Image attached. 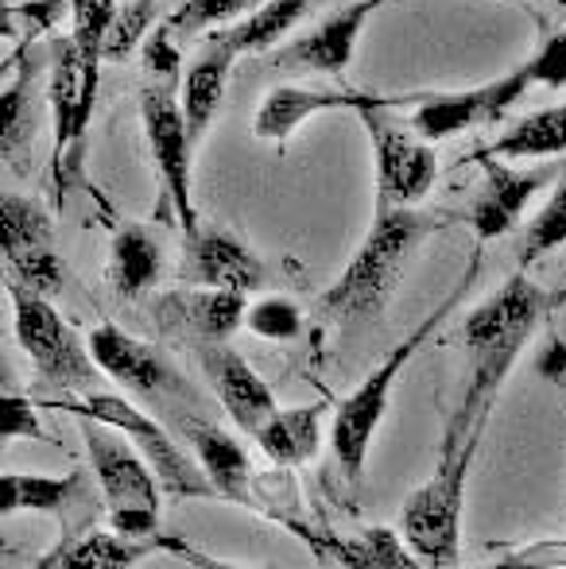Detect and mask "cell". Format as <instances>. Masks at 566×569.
Listing matches in <instances>:
<instances>
[{"label":"cell","instance_id":"10","mask_svg":"<svg viewBox=\"0 0 566 569\" xmlns=\"http://www.w3.org/2000/svg\"><path fill=\"white\" fill-rule=\"evenodd\" d=\"M0 252H4L8 283L28 287L43 299L62 295L67 268H62L54 221L43 210V202L28 194H12V190L0 198Z\"/></svg>","mask_w":566,"mask_h":569},{"label":"cell","instance_id":"33","mask_svg":"<svg viewBox=\"0 0 566 569\" xmlns=\"http://www.w3.org/2000/svg\"><path fill=\"white\" fill-rule=\"evenodd\" d=\"M121 4L117 0H70V36L75 43H82L86 51L101 54L106 51L109 28H113ZM106 59V54H101Z\"/></svg>","mask_w":566,"mask_h":569},{"label":"cell","instance_id":"31","mask_svg":"<svg viewBox=\"0 0 566 569\" xmlns=\"http://www.w3.org/2000/svg\"><path fill=\"white\" fill-rule=\"evenodd\" d=\"M260 4H268V0H179L163 20V28L175 39L202 36V31H218L226 23L241 20V16L257 12Z\"/></svg>","mask_w":566,"mask_h":569},{"label":"cell","instance_id":"26","mask_svg":"<svg viewBox=\"0 0 566 569\" xmlns=\"http://www.w3.org/2000/svg\"><path fill=\"white\" fill-rule=\"evenodd\" d=\"M234 62L237 59L226 51V47H218V43H210V39H206L202 54H198V59L187 67V74H182L179 101H182V117H187V128H190V140H195V148L206 140V128H210L214 117H218Z\"/></svg>","mask_w":566,"mask_h":569},{"label":"cell","instance_id":"9","mask_svg":"<svg viewBox=\"0 0 566 569\" xmlns=\"http://www.w3.org/2000/svg\"><path fill=\"white\" fill-rule=\"evenodd\" d=\"M175 90L179 86L148 78L140 86V124L151 151V163H156V174L163 182L167 206L179 218V229L190 232L202 226L195 213V198H190V156H195V140H190L182 101L175 98Z\"/></svg>","mask_w":566,"mask_h":569},{"label":"cell","instance_id":"19","mask_svg":"<svg viewBox=\"0 0 566 569\" xmlns=\"http://www.w3.org/2000/svg\"><path fill=\"white\" fill-rule=\"evenodd\" d=\"M249 318V295L241 291H171L156 302V326L163 338L190 341H229Z\"/></svg>","mask_w":566,"mask_h":569},{"label":"cell","instance_id":"4","mask_svg":"<svg viewBox=\"0 0 566 569\" xmlns=\"http://www.w3.org/2000/svg\"><path fill=\"white\" fill-rule=\"evenodd\" d=\"M101 54L75 43V36L51 39V70H47V109H51V179L59 206L67 202V190L75 187V174L82 171L86 136H90L93 106H98Z\"/></svg>","mask_w":566,"mask_h":569},{"label":"cell","instance_id":"6","mask_svg":"<svg viewBox=\"0 0 566 569\" xmlns=\"http://www.w3.org/2000/svg\"><path fill=\"white\" fill-rule=\"evenodd\" d=\"M51 411H67L75 419H93L106 422V427L121 430L137 450L148 457V465L156 469L159 485H163L167 496L175 500H195V496H214L210 477L198 465L195 453H187L175 435L167 427H159L148 411H140L129 396H117V391H90V396H54Z\"/></svg>","mask_w":566,"mask_h":569},{"label":"cell","instance_id":"3","mask_svg":"<svg viewBox=\"0 0 566 569\" xmlns=\"http://www.w3.org/2000/svg\"><path fill=\"white\" fill-rule=\"evenodd\" d=\"M481 256H485V248H474V256H469L458 287H454V291L446 295L435 310H430V315L408 333V338L396 341L393 352H388V357L380 360V365L373 368V372L365 376V380L338 403V411H334V427H330V450H334V461H338L341 477H346L349 485H357V480L365 477L369 446H373V438H377L380 422H385V415H388L393 388H396V380H400V372L411 365V357H416V352L430 341V333L446 322V315H450V310L466 299V291L474 287L477 271H481Z\"/></svg>","mask_w":566,"mask_h":569},{"label":"cell","instance_id":"2","mask_svg":"<svg viewBox=\"0 0 566 569\" xmlns=\"http://www.w3.org/2000/svg\"><path fill=\"white\" fill-rule=\"evenodd\" d=\"M435 229H438V221L430 218V213H419L416 206L377 210L361 248H357L354 260L341 268V276L322 291L318 310H322L326 318H334L338 326H357V322L377 318L380 310H385V302L393 299V291L400 287L416 248L424 244Z\"/></svg>","mask_w":566,"mask_h":569},{"label":"cell","instance_id":"41","mask_svg":"<svg viewBox=\"0 0 566 569\" xmlns=\"http://www.w3.org/2000/svg\"><path fill=\"white\" fill-rule=\"evenodd\" d=\"M555 302H559V307H563V302H566V287H563V291H559V299H555Z\"/></svg>","mask_w":566,"mask_h":569},{"label":"cell","instance_id":"39","mask_svg":"<svg viewBox=\"0 0 566 569\" xmlns=\"http://www.w3.org/2000/svg\"><path fill=\"white\" fill-rule=\"evenodd\" d=\"M536 368L547 376V380H555V383H563V388H566V341H559V338L547 341V349L539 352Z\"/></svg>","mask_w":566,"mask_h":569},{"label":"cell","instance_id":"28","mask_svg":"<svg viewBox=\"0 0 566 569\" xmlns=\"http://www.w3.org/2000/svg\"><path fill=\"white\" fill-rule=\"evenodd\" d=\"M307 12H310V0H268L257 12L241 16V20L226 23L218 31H206V39L226 47L234 59H241V54H257L276 47Z\"/></svg>","mask_w":566,"mask_h":569},{"label":"cell","instance_id":"29","mask_svg":"<svg viewBox=\"0 0 566 569\" xmlns=\"http://www.w3.org/2000/svg\"><path fill=\"white\" fill-rule=\"evenodd\" d=\"M493 151L505 159H559V156H566V101L508 124L505 132L493 140Z\"/></svg>","mask_w":566,"mask_h":569},{"label":"cell","instance_id":"12","mask_svg":"<svg viewBox=\"0 0 566 569\" xmlns=\"http://www.w3.org/2000/svg\"><path fill=\"white\" fill-rule=\"evenodd\" d=\"M528 90H536V74L528 62H520L508 74L493 78L485 86L461 93H424L416 109L408 117V128L424 140L438 143L450 140L458 132H469L477 124H497L508 117V109H516V101L528 98Z\"/></svg>","mask_w":566,"mask_h":569},{"label":"cell","instance_id":"34","mask_svg":"<svg viewBox=\"0 0 566 569\" xmlns=\"http://www.w3.org/2000/svg\"><path fill=\"white\" fill-rule=\"evenodd\" d=\"M245 326L265 341H291V338H299V330H302V310L295 307L291 299L268 295V299L249 302Z\"/></svg>","mask_w":566,"mask_h":569},{"label":"cell","instance_id":"22","mask_svg":"<svg viewBox=\"0 0 566 569\" xmlns=\"http://www.w3.org/2000/svg\"><path fill=\"white\" fill-rule=\"evenodd\" d=\"M51 70V43L39 47L23 39L20 51L8 59L4 74V167L8 171H28V156H31V140H36V86L39 78Z\"/></svg>","mask_w":566,"mask_h":569},{"label":"cell","instance_id":"32","mask_svg":"<svg viewBox=\"0 0 566 569\" xmlns=\"http://www.w3.org/2000/svg\"><path fill=\"white\" fill-rule=\"evenodd\" d=\"M151 31H156V0H132L117 12L101 54H106V62H125L137 47L148 43Z\"/></svg>","mask_w":566,"mask_h":569},{"label":"cell","instance_id":"27","mask_svg":"<svg viewBox=\"0 0 566 569\" xmlns=\"http://www.w3.org/2000/svg\"><path fill=\"white\" fill-rule=\"evenodd\" d=\"M330 407L310 403V407H287L276 411L265 422V430L257 435V446L265 457L280 469H295V465H307L310 457L322 450V419Z\"/></svg>","mask_w":566,"mask_h":569},{"label":"cell","instance_id":"30","mask_svg":"<svg viewBox=\"0 0 566 569\" xmlns=\"http://www.w3.org/2000/svg\"><path fill=\"white\" fill-rule=\"evenodd\" d=\"M566 244V174L559 179V187L552 190V198L544 202V210L528 221L520 237V252H516V268L528 271L539 260H547L552 252H559Z\"/></svg>","mask_w":566,"mask_h":569},{"label":"cell","instance_id":"11","mask_svg":"<svg viewBox=\"0 0 566 569\" xmlns=\"http://www.w3.org/2000/svg\"><path fill=\"white\" fill-rule=\"evenodd\" d=\"M385 113L393 109H365L361 124L373 143V167H377V210H404L430 194L438 179V156L430 140L400 128Z\"/></svg>","mask_w":566,"mask_h":569},{"label":"cell","instance_id":"40","mask_svg":"<svg viewBox=\"0 0 566 569\" xmlns=\"http://www.w3.org/2000/svg\"><path fill=\"white\" fill-rule=\"evenodd\" d=\"M167 550H171V555H179L190 569H249V566H234V562H221V558L202 555V550H195L190 542H182L179 535H175L171 547H167Z\"/></svg>","mask_w":566,"mask_h":569},{"label":"cell","instance_id":"37","mask_svg":"<svg viewBox=\"0 0 566 569\" xmlns=\"http://www.w3.org/2000/svg\"><path fill=\"white\" fill-rule=\"evenodd\" d=\"M485 569H566V539L528 542L520 550H508L505 558H497Z\"/></svg>","mask_w":566,"mask_h":569},{"label":"cell","instance_id":"25","mask_svg":"<svg viewBox=\"0 0 566 569\" xmlns=\"http://www.w3.org/2000/svg\"><path fill=\"white\" fill-rule=\"evenodd\" d=\"M163 276V248L143 226H121L109 240L106 283L117 299H140Z\"/></svg>","mask_w":566,"mask_h":569},{"label":"cell","instance_id":"15","mask_svg":"<svg viewBox=\"0 0 566 569\" xmlns=\"http://www.w3.org/2000/svg\"><path fill=\"white\" fill-rule=\"evenodd\" d=\"M424 93H361V90H307V86H280L260 101L257 117H252V136L268 140L276 148H287L295 132L318 113H365V109H416Z\"/></svg>","mask_w":566,"mask_h":569},{"label":"cell","instance_id":"38","mask_svg":"<svg viewBox=\"0 0 566 569\" xmlns=\"http://www.w3.org/2000/svg\"><path fill=\"white\" fill-rule=\"evenodd\" d=\"M532 74H536V86H547V90H566V31H555L544 43L536 47V54L528 59Z\"/></svg>","mask_w":566,"mask_h":569},{"label":"cell","instance_id":"7","mask_svg":"<svg viewBox=\"0 0 566 569\" xmlns=\"http://www.w3.org/2000/svg\"><path fill=\"white\" fill-rule=\"evenodd\" d=\"M82 438L113 531L129 539H159V488L163 485L148 457H140L137 446L106 422L82 419Z\"/></svg>","mask_w":566,"mask_h":569},{"label":"cell","instance_id":"24","mask_svg":"<svg viewBox=\"0 0 566 569\" xmlns=\"http://www.w3.org/2000/svg\"><path fill=\"white\" fill-rule=\"evenodd\" d=\"M171 547V535L159 539H129L117 531H86L78 539H67L31 569H132L143 558Z\"/></svg>","mask_w":566,"mask_h":569},{"label":"cell","instance_id":"18","mask_svg":"<svg viewBox=\"0 0 566 569\" xmlns=\"http://www.w3.org/2000/svg\"><path fill=\"white\" fill-rule=\"evenodd\" d=\"M385 4L388 0H354V4L338 8V12L326 16L318 28L302 31L299 39H291L287 47H280V51L272 54V67L341 78L349 70V62H354L361 31L369 28V20Z\"/></svg>","mask_w":566,"mask_h":569},{"label":"cell","instance_id":"20","mask_svg":"<svg viewBox=\"0 0 566 569\" xmlns=\"http://www.w3.org/2000/svg\"><path fill=\"white\" fill-rule=\"evenodd\" d=\"M175 427H179V435L187 438V446L195 450L198 465H202L206 477H210V488L218 500L260 511V500H257L260 485H257V472H252V457L245 453V446L237 442L229 430H221L218 422H210V419H198V415H190V411L175 415Z\"/></svg>","mask_w":566,"mask_h":569},{"label":"cell","instance_id":"17","mask_svg":"<svg viewBox=\"0 0 566 569\" xmlns=\"http://www.w3.org/2000/svg\"><path fill=\"white\" fill-rule=\"evenodd\" d=\"M179 283L214 287V291H260L265 287V263L249 244L218 226H198L182 232Z\"/></svg>","mask_w":566,"mask_h":569},{"label":"cell","instance_id":"35","mask_svg":"<svg viewBox=\"0 0 566 569\" xmlns=\"http://www.w3.org/2000/svg\"><path fill=\"white\" fill-rule=\"evenodd\" d=\"M70 12V0H28V4H8L4 20H20V31L28 43H39L47 31H54V23ZM20 39V43H23Z\"/></svg>","mask_w":566,"mask_h":569},{"label":"cell","instance_id":"1","mask_svg":"<svg viewBox=\"0 0 566 569\" xmlns=\"http://www.w3.org/2000/svg\"><path fill=\"white\" fill-rule=\"evenodd\" d=\"M547 307H552V299H547L544 287H536L524 271H516V276H508L493 291L489 302H481L466 318L461 341H466L469 352V380L454 415L446 419L438 457L481 450L485 427H489V415L497 407L500 388H505L508 372H513L524 345L532 341L536 326L544 322Z\"/></svg>","mask_w":566,"mask_h":569},{"label":"cell","instance_id":"14","mask_svg":"<svg viewBox=\"0 0 566 569\" xmlns=\"http://www.w3.org/2000/svg\"><path fill=\"white\" fill-rule=\"evenodd\" d=\"M86 341H90L101 372L121 383L125 391H132L137 399L167 407L171 415L182 411V407H175V403H187V407L198 403V391L190 388L179 372H171V365H167L151 345L137 341L132 333H125L121 326H113V322L93 326Z\"/></svg>","mask_w":566,"mask_h":569},{"label":"cell","instance_id":"23","mask_svg":"<svg viewBox=\"0 0 566 569\" xmlns=\"http://www.w3.org/2000/svg\"><path fill=\"white\" fill-rule=\"evenodd\" d=\"M287 531H295L315 555L330 558L338 569H430L393 527H369L357 539H341V535H310L299 519H291Z\"/></svg>","mask_w":566,"mask_h":569},{"label":"cell","instance_id":"8","mask_svg":"<svg viewBox=\"0 0 566 569\" xmlns=\"http://www.w3.org/2000/svg\"><path fill=\"white\" fill-rule=\"evenodd\" d=\"M477 453L438 457L427 485L404 500L400 535L419 562L430 569H454L461 558V508H466V480Z\"/></svg>","mask_w":566,"mask_h":569},{"label":"cell","instance_id":"21","mask_svg":"<svg viewBox=\"0 0 566 569\" xmlns=\"http://www.w3.org/2000/svg\"><path fill=\"white\" fill-rule=\"evenodd\" d=\"M0 511L16 516V511H47L62 523V539H78L86 527H75V519H98V503L90 492V477L82 469L67 472V477H31V472H4L0 480Z\"/></svg>","mask_w":566,"mask_h":569},{"label":"cell","instance_id":"13","mask_svg":"<svg viewBox=\"0 0 566 569\" xmlns=\"http://www.w3.org/2000/svg\"><path fill=\"white\" fill-rule=\"evenodd\" d=\"M469 163L481 167V190H477L474 206H469V213H466L477 244H489V240L513 232L520 226L524 210L532 206V198H536L547 182L563 179L559 159L520 171V167H508L505 156H497L493 148H481L469 156Z\"/></svg>","mask_w":566,"mask_h":569},{"label":"cell","instance_id":"16","mask_svg":"<svg viewBox=\"0 0 566 569\" xmlns=\"http://www.w3.org/2000/svg\"><path fill=\"white\" fill-rule=\"evenodd\" d=\"M187 349L195 352L206 383H210V391L218 396V403L226 407L234 427L241 430V435L257 438L260 430H265V422L280 411L276 391L252 372V365L229 341H190Z\"/></svg>","mask_w":566,"mask_h":569},{"label":"cell","instance_id":"5","mask_svg":"<svg viewBox=\"0 0 566 569\" xmlns=\"http://www.w3.org/2000/svg\"><path fill=\"white\" fill-rule=\"evenodd\" d=\"M8 299H12L16 341H20V349L36 365L43 388H51L54 396H90V391H101L106 372H101L90 341H82L70 330L67 318L54 310V299H43V295L28 291L20 283H8Z\"/></svg>","mask_w":566,"mask_h":569},{"label":"cell","instance_id":"36","mask_svg":"<svg viewBox=\"0 0 566 569\" xmlns=\"http://www.w3.org/2000/svg\"><path fill=\"white\" fill-rule=\"evenodd\" d=\"M0 435L4 438H31V442H51V435L43 430L36 415V403L23 396H4L0 399Z\"/></svg>","mask_w":566,"mask_h":569}]
</instances>
